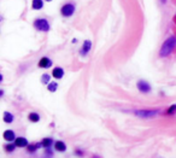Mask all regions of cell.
I'll return each mask as SVG.
<instances>
[{"mask_svg":"<svg viewBox=\"0 0 176 158\" xmlns=\"http://www.w3.org/2000/svg\"><path fill=\"white\" fill-rule=\"evenodd\" d=\"M176 47V36L175 35H171L169 36L164 42L163 45L161 46V50H159V57L161 58H165L168 56H170L173 53V51L175 50Z\"/></svg>","mask_w":176,"mask_h":158,"instance_id":"1","label":"cell"},{"mask_svg":"<svg viewBox=\"0 0 176 158\" xmlns=\"http://www.w3.org/2000/svg\"><path fill=\"white\" fill-rule=\"evenodd\" d=\"M33 27H34L37 31H40V33H47V31H50V29H51L50 22H48L46 18H42V17L36 18V19L33 22Z\"/></svg>","mask_w":176,"mask_h":158,"instance_id":"2","label":"cell"},{"mask_svg":"<svg viewBox=\"0 0 176 158\" xmlns=\"http://www.w3.org/2000/svg\"><path fill=\"white\" fill-rule=\"evenodd\" d=\"M76 12V5L75 2L73 1H68L65 2L62 7H60V15L65 18H69V17H73L74 13Z\"/></svg>","mask_w":176,"mask_h":158,"instance_id":"3","label":"cell"},{"mask_svg":"<svg viewBox=\"0 0 176 158\" xmlns=\"http://www.w3.org/2000/svg\"><path fill=\"white\" fill-rule=\"evenodd\" d=\"M162 112L161 109H156V110H134L133 114L138 117H141V118H153L156 116H158L159 114Z\"/></svg>","mask_w":176,"mask_h":158,"instance_id":"4","label":"cell"},{"mask_svg":"<svg viewBox=\"0 0 176 158\" xmlns=\"http://www.w3.org/2000/svg\"><path fill=\"white\" fill-rule=\"evenodd\" d=\"M136 88L141 94H150L152 92V86L146 80H139L136 83Z\"/></svg>","mask_w":176,"mask_h":158,"instance_id":"5","label":"cell"},{"mask_svg":"<svg viewBox=\"0 0 176 158\" xmlns=\"http://www.w3.org/2000/svg\"><path fill=\"white\" fill-rule=\"evenodd\" d=\"M52 65H53V62L50 57H42L37 63V67L41 69H50Z\"/></svg>","mask_w":176,"mask_h":158,"instance_id":"6","label":"cell"},{"mask_svg":"<svg viewBox=\"0 0 176 158\" xmlns=\"http://www.w3.org/2000/svg\"><path fill=\"white\" fill-rule=\"evenodd\" d=\"M90 50H92V41L90 40H85L83 45H82V47L80 50V54L82 57H87L88 53L90 52Z\"/></svg>","mask_w":176,"mask_h":158,"instance_id":"7","label":"cell"},{"mask_svg":"<svg viewBox=\"0 0 176 158\" xmlns=\"http://www.w3.org/2000/svg\"><path fill=\"white\" fill-rule=\"evenodd\" d=\"M2 138H4V140L5 141H7V143H13L15 140H16V133L12 130V129H6L5 132H4V134H2Z\"/></svg>","mask_w":176,"mask_h":158,"instance_id":"8","label":"cell"},{"mask_svg":"<svg viewBox=\"0 0 176 158\" xmlns=\"http://www.w3.org/2000/svg\"><path fill=\"white\" fill-rule=\"evenodd\" d=\"M64 74H65V71H64V69L62 68V67H56V68H53V70H52V77L56 80H62L64 77Z\"/></svg>","mask_w":176,"mask_h":158,"instance_id":"9","label":"cell"},{"mask_svg":"<svg viewBox=\"0 0 176 158\" xmlns=\"http://www.w3.org/2000/svg\"><path fill=\"white\" fill-rule=\"evenodd\" d=\"M13 143H15V145L17 146V149H25V147L29 145L28 140H27L24 137H17L16 140H15Z\"/></svg>","mask_w":176,"mask_h":158,"instance_id":"10","label":"cell"},{"mask_svg":"<svg viewBox=\"0 0 176 158\" xmlns=\"http://www.w3.org/2000/svg\"><path fill=\"white\" fill-rule=\"evenodd\" d=\"M53 147H54V150L57 151V152H65L67 151V144L63 141V140H57V141H54V145H53Z\"/></svg>","mask_w":176,"mask_h":158,"instance_id":"11","label":"cell"},{"mask_svg":"<svg viewBox=\"0 0 176 158\" xmlns=\"http://www.w3.org/2000/svg\"><path fill=\"white\" fill-rule=\"evenodd\" d=\"M41 147H44L42 146V143L40 141V143H34V144H29L28 146H27V151H28V153H35L39 149H41Z\"/></svg>","mask_w":176,"mask_h":158,"instance_id":"12","label":"cell"},{"mask_svg":"<svg viewBox=\"0 0 176 158\" xmlns=\"http://www.w3.org/2000/svg\"><path fill=\"white\" fill-rule=\"evenodd\" d=\"M2 121H4L5 123H7V124H11V123L15 121V116H13L11 112L5 111L4 115H2Z\"/></svg>","mask_w":176,"mask_h":158,"instance_id":"13","label":"cell"},{"mask_svg":"<svg viewBox=\"0 0 176 158\" xmlns=\"http://www.w3.org/2000/svg\"><path fill=\"white\" fill-rule=\"evenodd\" d=\"M28 120H29L31 123H37V122H40L41 117H40V115H39L37 112H29V114H28Z\"/></svg>","mask_w":176,"mask_h":158,"instance_id":"14","label":"cell"},{"mask_svg":"<svg viewBox=\"0 0 176 158\" xmlns=\"http://www.w3.org/2000/svg\"><path fill=\"white\" fill-rule=\"evenodd\" d=\"M31 8L37 11L44 8V0H33L31 1Z\"/></svg>","mask_w":176,"mask_h":158,"instance_id":"15","label":"cell"},{"mask_svg":"<svg viewBox=\"0 0 176 158\" xmlns=\"http://www.w3.org/2000/svg\"><path fill=\"white\" fill-rule=\"evenodd\" d=\"M41 143H42V146H44L45 149H47V147H52V146L54 145V141H53V139H52L51 137H47V138H44Z\"/></svg>","mask_w":176,"mask_h":158,"instance_id":"16","label":"cell"},{"mask_svg":"<svg viewBox=\"0 0 176 158\" xmlns=\"http://www.w3.org/2000/svg\"><path fill=\"white\" fill-rule=\"evenodd\" d=\"M16 149H17V146L15 145V143H13V144L8 143V144H5V145H4V150H5L6 153H13Z\"/></svg>","mask_w":176,"mask_h":158,"instance_id":"17","label":"cell"},{"mask_svg":"<svg viewBox=\"0 0 176 158\" xmlns=\"http://www.w3.org/2000/svg\"><path fill=\"white\" fill-rule=\"evenodd\" d=\"M57 89H58V82L53 81V82H50V83L47 84V91H48V92L54 93Z\"/></svg>","mask_w":176,"mask_h":158,"instance_id":"18","label":"cell"},{"mask_svg":"<svg viewBox=\"0 0 176 158\" xmlns=\"http://www.w3.org/2000/svg\"><path fill=\"white\" fill-rule=\"evenodd\" d=\"M51 77H52V75H50V74H47V73L42 74V76H41V83L48 84V83L51 82Z\"/></svg>","mask_w":176,"mask_h":158,"instance_id":"19","label":"cell"},{"mask_svg":"<svg viewBox=\"0 0 176 158\" xmlns=\"http://www.w3.org/2000/svg\"><path fill=\"white\" fill-rule=\"evenodd\" d=\"M174 115H176V104H173L167 110V116H174Z\"/></svg>","mask_w":176,"mask_h":158,"instance_id":"20","label":"cell"},{"mask_svg":"<svg viewBox=\"0 0 176 158\" xmlns=\"http://www.w3.org/2000/svg\"><path fill=\"white\" fill-rule=\"evenodd\" d=\"M45 156H46V157H47V156H50V157H52V156H53V153H52V151H51V147H47V149H46Z\"/></svg>","mask_w":176,"mask_h":158,"instance_id":"21","label":"cell"},{"mask_svg":"<svg viewBox=\"0 0 176 158\" xmlns=\"http://www.w3.org/2000/svg\"><path fill=\"white\" fill-rule=\"evenodd\" d=\"M167 1H168V0H159L161 4H167Z\"/></svg>","mask_w":176,"mask_h":158,"instance_id":"22","label":"cell"},{"mask_svg":"<svg viewBox=\"0 0 176 158\" xmlns=\"http://www.w3.org/2000/svg\"><path fill=\"white\" fill-rule=\"evenodd\" d=\"M46 1H48V2H51V1H53V0H46Z\"/></svg>","mask_w":176,"mask_h":158,"instance_id":"23","label":"cell"}]
</instances>
